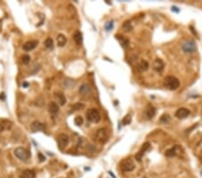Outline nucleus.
<instances>
[{"label":"nucleus","mask_w":202,"mask_h":178,"mask_svg":"<svg viewBox=\"0 0 202 178\" xmlns=\"http://www.w3.org/2000/svg\"><path fill=\"white\" fill-rule=\"evenodd\" d=\"M58 143L59 149H63L69 143V137L65 133H61L58 136Z\"/></svg>","instance_id":"obj_6"},{"label":"nucleus","mask_w":202,"mask_h":178,"mask_svg":"<svg viewBox=\"0 0 202 178\" xmlns=\"http://www.w3.org/2000/svg\"><path fill=\"white\" fill-rule=\"evenodd\" d=\"M120 167L124 172H131L136 167V165H135L132 158L128 157V158L124 159L123 161H121Z\"/></svg>","instance_id":"obj_5"},{"label":"nucleus","mask_w":202,"mask_h":178,"mask_svg":"<svg viewBox=\"0 0 202 178\" xmlns=\"http://www.w3.org/2000/svg\"><path fill=\"white\" fill-rule=\"evenodd\" d=\"M153 69L156 72H161L164 69V63L161 59H155L153 62Z\"/></svg>","instance_id":"obj_11"},{"label":"nucleus","mask_w":202,"mask_h":178,"mask_svg":"<svg viewBox=\"0 0 202 178\" xmlns=\"http://www.w3.org/2000/svg\"><path fill=\"white\" fill-rule=\"evenodd\" d=\"M73 38H74V41H76V44H78V45L82 44V42H83V35H82L81 32L76 31V32L74 33V35H73Z\"/></svg>","instance_id":"obj_21"},{"label":"nucleus","mask_w":202,"mask_h":178,"mask_svg":"<svg viewBox=\"0 0 202 178\" xmlns=\"http://www.w3.org/2000/svg\"><path fill=\"white\" fill-rule=\"evenodd\" d=\"M44 45L47 49L49 50H52L53 49V46H54V43H53V40L51 38H47L45 40V42H44Z\"/></svg>","instance_id":"obj_26"},{"label":"nucleus","mask_w":202,"mask_h":178,"mask_svg":"<svg viewBox=\"0 0 202 178\" xmlns=\"http://www.w3.org/2000/svg\"><path fill=\"white\" fill-rule=\"evenodd\" d=\"M75 123L76 126H82V124L84 123V120L81 116H76L75 118Z\"/></svg>","instance_id":"obj_29"},{"label":"nucleus","mask_w":202,"mask_h":178,"mask_svg":"<svg viewBox=\"0 0 202 178\" xmlns=\"http://www.w3.org/2000/svg\"><path fill=\"white\" fill-rule=\"evenodd\" d=\"M20 178H36L35 173L33 170L26 169L22 172V174L20 175Z\"/></svg>","instance_id":"obj_18"},{"label":"nucleus","mask_w":202,"mask_h":178,"mask_svg":"<svg viewBox=\"0 0 202 178\" xmlns=\"http://www.w3.org/2000/svg\"><path fill=\"white\" fill-rule=\"evenodd\" d=\"M39 157H40V161H41V162H43V161L45 160V157L42 156V155L41 154V153L39 154Z\"/></svg>","instance_id":"obj_32"},{"label":"nucleus","mask_w":202,"mask_h":178,"mask_svg":"<svg viewBox=\"0 0 202 178\" xmlns=\"http://www.w3.org/2000/svg\"><path fill=\"white\" fill-rule=\"evenodd\" d=\"M30 59H31V58L29 55H23V56L22 57V61L23 64H28L30 62Z\"/></svg>","instance_id":"obj_30"},{"label":"nucleus","mask_w":202,"mask_h":178,"mask_svg":"<svg viewBox=\"0 0 202 178\" xmlns=\"http://www.w3.org/2000/svg\"><path fill=\"white\" fill-rule=\"evenodd\" d=\"M142 178H148V176H143Z\"/></svg>","instance_id":"obj_33"},{"label":"nucleus","mask_w":202,"mask_h":178,"mask_svg":"<svg viewBox=\"0 0 202 178\" xmlns=\"http://www.w3.org/2000/svg\"><path fill=\"white\" fill-rule=\"evenodd\" d=\"M122 28L125 31L126 33L130 32L132 30V25H131V22L130 21H126L123 24H122Z\"/></svg>","instance_id":"obj_25"},{"label":"nucleus","mask_w":202,"mask_h":178,"mask_svg":"<svg viewBox=\"0 0 202 178\" xmlns=\"http://www.w3.org/2000/svg\"><path fill=\"white\" fill-rule=\"evenodd\" d=\"M179 146L178 145H176L174 147H173V148H171L169 149L168 150H166V152H165V156L168 157H175L177 154H178V149H179Z\"/></svg>","instance_id":"obj_15"},{"label":"nucleus","mask_w":202,"mask_h":178,"mask_svg":"<svg viewBox=\"0 0 202 178\" xmlns=\"http://www.w3.org/2000/svg\"><path fill=\"white\" fill-rule=\"evenodd\" d=\"M201 175H202V171H201Z\"/></svg>","instance_id":"obj_34"},{"label":"nucleus","mask_w":202,"mask_h":178,"mask_svg":"<svg viewBox=\"0 0 202 178\" xmlns=\"http://www.w3.org/2000/svg\"><path fill=\"white\" fill-rule=\"evenodd\" d=\"M95 139L101 144L106 143L109 139V134L106 129H99L95 133Z\"/></svg>","instance_id":"obj_4"},{"label":"nucleus","mask_w":202,"mask_h":178,"mask_svg":"<svg viewBox=\"0 0 202 178\" xmlns=\"http://www.w3.org/2000/svg\"><path fill=\"white\" fill-rule=\"evenodd\" d=\"M84 108V104L82 103H76L74 105H72V109L74 110V111H78V110H82Z\"/></svg>","instance_id":"obj_28"},{"label":"nucleus","mask_w":202,"mask_h":178,"mask_svg":"<svg viewBox=\"0 0 202 178\" xmlns=\"http://www.w3.org/2000/svg\"><path fill=\"white\" fill-rule=\"evenodd\" d=\"M31 129H32L33 131H43L45 129V124L42 123V122L39 121H34L32 124H31Z\"/></svg>","instance_id":"obj_12"},{"label":"nucleus","mask_w":202,"mask_h":178,"mask_svg":"<svg viewBox=\"0 0 202 178\" xmlns=\"http://www.w3.org/2000/svg\"><path fill=\"white\" fill-rule=\"evenodd\" d=\"M113 28V21H111V22H108L106 24H105V29L107 31H111L112 30Z\"/></svg>","instance_id":"obj_31"},{"label":"nucleus","mask_w":202,"mask_h":178,"mask_svg":"<svg viewBox=\"0 0 202 178\" xmlns=\"http://www.w3.org/2000/svg\"><path fill=\"white\" fill-rule=\"evenodd\" d=\"M189 113H191V112H189V109L182 107V108H180L177 110L175 113V116L178 119H185L189 115Z\"/></svg>","instance_id":"obj_9"},{"label":"nucleus","mask_w":202,"mask_h":178,"mask_svg":"<svg viewBox=\"0 0 202 178\" xmlns=\"http://www.w3.org/2000/svg\"><path fill=\"white\" fill-rule=\"evenodd\" d=\"M150 148V143L149 142H146L142 145V147L140 148V149L138 150V152L136 154V159L137 161L138 162H141L142 161V158L143 156L145 155V153L148 150V149Z\"/></svg>","instance_id":"obj_7"},{"label":"nucleus","mask_w":202,"mask_h":178,"mask_svg":"<svg viewBox=\"0 0 202 178\" xmlns=\"http://www.w3.org/2000/svg\"><path fill=\"white\" fill-rule=\"evenodd\" d=\"M86 119L94 123H97L101 121V114L96 109L91 108L86 112Z\"/></svg>","instance_id":"obj_3"},{"label":"nucleus","mask_w":202,"mask_h":178,"mask_svg":"<svg viewBox=\"0 0 202 178\" xmlns=\"http://www.w3.org/2000/svg\"><path fill=\"white\" fill-rule=\"evenodd\" d=\"M116 37H117V39L120 42V44L122 45V47H124V48L128 47V40L127 38H125L124 36H121V35H117Z\"/></svg>","instance_id":"obj_23"},{"label":"nucleus","mask_w":202,"mask_h":178,"mask_svg":"<svg viewBox=\"0 0 202 178\" xmlns=\"http://www.w3.org/2000/svg\"><path fill=\"white\" fill-rule=\"evenodd\" d=\"M14 154L18 159H20L21 161H24V162L27 161L31 157L30 152L24 148H22V147H18V148H16L14 151Z\"/></svg>","instance_id":"obj_2"},{"label":"nucleus","mask_w":202,"mask_h":178,"mask_svg":"<svg viewBox=\"0 0 202 178\" xmlns=\"http://www.w3.org/2000/svg\"><path fill=\"white\" fill-rule=\"evenodd\" d=\"M182 50L184 51L185 52H189V53H191V52H194L196 51V43L193 41H185L184 43L182 44L181 46Z\"/></svg>","instance_id":"obj_8"},{"label":"nucleus","mask_w":202,"mask_h":178,"mask_svg":"<svg viewBox=\"0 0 202 178\" xmlns=\"http://www.w3.org/2000/svg\"><path fill=\"white\" fill-rule=\"evenodd\" d=\"M66 37L64 34H58L57 37V44L58 47H64L66 43Z\"/></svg>","instance_id":"obj_19"},{"label":"nucleus","mask_w":202,"mask_h":178,"mask_svg":"<svg viewBox=\"0 0 202 178\" xmlns=\"http://www.w3.org/2000/svg\"><path fill=\"white\" fill-rule=\"evenodd\" d=\"M55 97H56L58 103L60 105H65V103H66V99L62 92H56V93H55Z\"/></svg>","instance_id":"obj_16"},{"label":"nucleus","mask_w":202,"mask_h":178,"mask_svg":"<svg viewBox=\"0 0 202 178\" xmlns=\"http://www.w3.org/2000/svg\"><path fill=\"white\" fill-rule=\"evenodd\" d=\"M131 115L130 114H127L125 117L123 118V120H122V124L123 125H128L131 122Z\"/></svg>","instance_id":"obj_27"},{"label":"nucleus","mask_w":202,"mask_h":178,"mask_svg":"<svg viewBox=\"0 0 202 178\" xmlns=\"http://www.w3.org/2000/svg\"><path fill=\"white\" fill-rule=\"evenodd\" d=\"M12 128V123L9 121H5V122H1L0 123V132H3L5 131H8Z\"/></svg>","instance_id":"obj_22"},{"label":"nucleus","mask_w":202,"mask_h":178,"mask_svg":"<svg viewBox=\"0 0 202 178\" xmlns=\"http://www.w3.org/2000/svg\"><path fill=\"white\" fill-rule=\"evenodd\" d=\"M171 120H172L171 119V116L166 113V114H163L159 121H160V122H162V123H163V124H167L171 121Z\"/></svg>","instance_id":"obj_24"},{"label":"nucleus","mask_w":202,"mask_h":178,"mask_svg":"<svg viewBox=\"0 0 202 178\" xmlns=\"http://www.w3.org/2000/svg\"><path fill=\"white\" fill-rule=\"evenodd\" d=\"M59 111L58 104L56 102H51L49 104V112L51 114H57Z\"/></svg>","instance_id":"obj_17"},{"label":"nucleus","mask_w":202,"mask_h":178,"mask_svg":"<svg viewBox=\"0 0 202 178\" xmlns=\"http://www.w3.org/2000/svg\"><path fill=\"white\" fill-rule=\"evenodd\" d=\"M137 69L139 72H145L149 69V63L145 59L140 60L137 66Z\"/></svg>","instance_id":"obj_13"},{"label":"nucleus","mask_w":202,"mask_h":178,"mask_svg":"<svg viewBox=\"0 0 202 178\" xmlns=\"http://www.w3.org/2000/svg\"><path fill=\"white\" fill-rule=\"evenodd\" d=\"M164 85L169 90H176L180 87V80L173 76H167L164 78Z\"/></svg>","instance_id":"obj_1"},{"label":"nucleus","mask_w":202,"mask_h":178,"mask_svg":"<svg viewBox=\"0 0 202 178\" xmlns=\"http://www.w3.org/2000/svg\"><path fill=\"white\" fill-rule=\"evenodd\" d=\"M155 113H156V111H155V108L154 106H153V105H148V107H146V112H145V113H146V118L149 119V120L155 117Z\"/></svg>","instance_id":"obj_14"},{"label":"nucleus","mask_w":202,"mask_h":178,"mask_svg":"<svg viewBox=\"0 0 202 178\" xmlns=\"http://www.w3.org/2000/svg\"><path fill=\"white\" fill-rule=\"evenodd\" d=\"M91 87L90 85H87V84H84L82 85L80 87H79V93L81 95H87V94H90L91 93Z\"/></svg>","instance_id":"obj_20"},{"label":"nucleus","mask_w":202,"mask_h":178,"mask_svg":"<svg viewBox=\"0 0 202 178\" xmlns=\"http://www.w3.org/2000/svg\"><path fill=\"white\" fill-rule=\"evenodd\" d=\"M38 45V41H30L25 42L23 45V50L24 51H31L34 50V49L37 47Z\"/></svg>","instance_id":"obj_10"}]
</instances>
